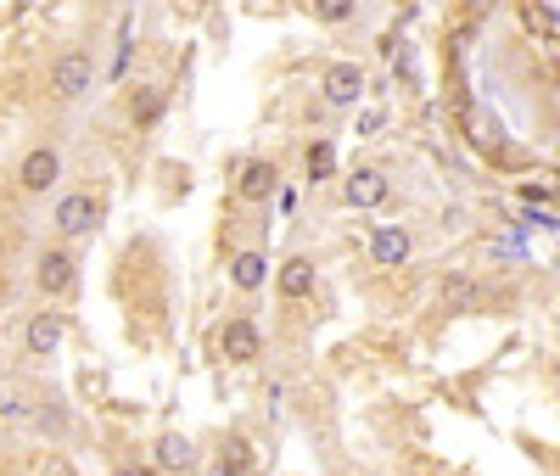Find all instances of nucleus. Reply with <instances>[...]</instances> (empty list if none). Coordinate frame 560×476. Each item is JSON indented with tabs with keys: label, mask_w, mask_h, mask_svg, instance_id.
<instances>
[{
	"label": "nucleus",
	"mask_w": 560,
	"mask_h": 476,
	"mask_svg": "<svg viewBox=\"0 0 560 476\" xmlns=\"http://www.w3.org/2000/svg\"><path fill=\"white\" fill-rule=\"evenodd\" d=\"M230 280H236L241 292H258L269 280V264H264V252H236V264H230Z\"/></svg>",
	"instance_id": "12"
},
{
	"label": "nucleus",
	"mask_w": 560,
	"mask_h": 476,
	"mask_svg": "<svg viewBox=\"0 0 560 476\" xmlns=\"http://www.w3.org/2000/svg\"><path fill=\"white\" fill-rule=\"evenodd\" d=\"M56 342H62V314H51V308H45V314H34V320H28V353H51Z\"/></svg>",
	"instance_id": "11"
},
{
	"label": "nucleus",
	"mask_w": 560,
	"mask_h": 476,
	"mask_svg": "<svg viewBox=\"0 0 560 476\" xmlns=\"http://www.w3.org/2000/svg\"><path fill=\"white\" fill-rule=\"evenodd\" d=\"M308 6H314L320 23H348L353 17V0H308Z\"/></svg>",
	"instance_id": "17"
},
{
	"label": "nucleus",
	"mask_w": 560,
	"mask_h": 476,
	"mask_svg": "<svg viewBox=\"0 0 560 476\" xmlns=\"http://www.w3.org/2000/svg\"><path fill=\"white\" fill-rule=\"evenodd\" d=\"M56 174H62V157H56L51 146H34V152L17 163V185H23V191H51Z\"/></svg>",
	"instance_id": "4"
},
{
	"label": "nucleus",
	"mask_w": 560,
	"mask_h": 476,
	"mask_svg": "<svg viewBox=\"0 0 560 476\" xmlns=\"http://www.w3.org/2000/svg\"><path fill=\"white\" fill-rule=\"evenodd\" d=\"M370 258H376L381 269L404 264V258H409V230H404V224H376V236H370Z\"/></svg>",
	"instance_id": "8"
},
{
	"label": "nucleus",
	"mask_w": 560,
	"mask_h": 476,
	"mask_svg": "<svg viewBox=\"0 0 560 476\" xmlns=\"http://www.w3.org/2000/svg\"><path fill=\"white\" fill-rule=\"evenodd\" d=\"M320 90H325V101H331V107H359V96H364V68H359V62H331V68H325V79H320Z\"/></svg>",
	"instance_id": "3"
},
{
	"label": "nucleus",
	"mask_w": 560,
	"mask_h": 476,
	"mask_svg": "<svg viewBox=\"0 0 560 476\" xmlns=\"http://www.w3.org/2000/svg\"><path fill=\"white\" fill-rule=\"evenodd\" d=\"M381 124H387V118H381V107H370V112H364V118H359V135H376Z\"/></svg>",
	"instance_id": "20"
},
{
	"label": "nucleus",
	"mask_w": 560,
	"mask_h": 476,
	"mask_svg": "<svg viewBox=\"0 0 560 476\" xmlns=\"http://www.w3.org/2000/svg\"><path fill=\"white\" fill-rule=\"evenodd\" d=\"M96 219H101V208L90 196H62V202H56V230H62V236H90Z\"/></svg>",
	"instance_id": "7"
},
{
	"label": "nucleus",
	"mask_w": 560,
	"mask_h": 476,
	"mask_svg": "<svg viewBox=\"0 0 560 476\" xmlns=\"http://www.w3.org/2000/svg\"><path fill=\"white\" fill-rule=\"evenodd\" d=\"M129 112H135V124H157V112H163V96H157V90H135Z\"/></svg>",
	"instance_id": "16"
},
{
	"label": "nucleus",
	"mask_w": 560,
	"mask_h": 476,
	"mask_svg": "<svg viewBox=\"0 0 560 476\" xmlns=\"http://www.w3.org/2000/svg\"><path fill=\"white\" fill-rule=\"evenodd\" d=\"M118 476H157V471H146V465H118Z\"/></svg>",
	"instance_id": "21"
},
{
	"label": "nucleus",
	"mask_w": 560,
	"mask_h": 476,
	"mask_svg": "<svg viewBox=\"0 0 560 476\" xmlns=\"http://www.w3.org/2000/svg\"><path fill=\"white\" fill-rule=\"evenodd\" d=\"M90 79H96V62H90L84 51H68V56H62V62L51 68V96H56V101H79L84 90H90Z\"/></svg>",
	"instance_id": "1"
},
{
	"label": "nucleus",
	"mask_w": 560,
	"mask_h": 476,
	"mask_svg": "<svg viewBox=\"0 0 560 476\" xmlns=\"http://www.w3.org/2000/svg\"><path fill=\"white\" fill-rule=\"evenodd\" d=\"M157 465H163V471H191V465H196V448H191V437L168 432L163 443H157Z\"/></svg>",
	"instance_id": "13"
},
{
	"label": "nucleus",
	"mask_w": 560,
	"mask_h": 476,
	"mask_svg": "<svg viewBox=\"0 0 560 476\" xmlns=\"http://www.w3.org/2000/svg\"><path fill=\"white\" fill-rule=\"evenodd\" d=\"M308 292H314V264H308V258H286V264H280V297H286V303H303Z\"/></svg>",
	"instance_id": "9"
},
{
	"label": "nucleus",
	"mask_w": 560,
	"mask_h": 476,
	"mask_svg": "<svg viewBox=\"0 0 560 476\" xmlns=\"http://www.w3.org/2000/svg\"><path fill=\"white\" fill-rule=\"evenodd\" d=\"M34 280H40V292H45V297H68V292H73V280H79V264H73V252H62V247L40 252V264H34Z\"/></svg>",
	"instance_id": "2"
},
{
	"label": "nucleus",
	"mask_w": 560,
	"mask_h": 476,
	"mask_svg": "<svg viewBox=\"0 0 560 476\" xmlns=\"http://www.w3.org/2000/svg\"><path fill=\"white\" fill-rule=\"evenodd\" d=\"M342 196H348V208H381V202L392 196V185H387L381 168H359V174H348Z\"/></svg>",
	"instance_id": "5"
},
{
	"label": "nucleus",
	"mask_w": 560,
	"mask_h": 476,
	"mask_svg": "<svg viewBox=\"0 0 560 476\" xmlns=\"http://www.w3.org/2000/svg\"><path fill=\"white\" fill-rule=\"evenodd\" d=\"M275 185H280L275 163H247V168H241V202H269Z\"/></svg>",
	"instance_id": "10"
},
{
	"label": "nucleus",
	"mask_w": 560,
	"mask_h": 476,
	"mask_svg": "<svg viewBox=\"0 0 560 476\" xmlns=\"http://www.w3.org/2000/svg\"><path fill=\"white\" fill-rule=\"evenodd\" d=\"M247 471H252V448H247V437H224L213 476H247Z\"/></svg>",
	"instance_id": "14"
},
{
	"label": "nucleus",
	"mask_w": 560,
	"mask_h": 476,
	"mask_svg": "<svg viewBox=\"0 0 560 476\" xmlns=\"http://www.w3.org/2000/svg\"><path fill=\"white\" fill-rule=\"evenodd\" d=\"M219 348H224V359L252 364L258 353H264V336H258V325H252V320H230V325L219 331Z\"/></svg>",
	"instance_id": "6"
},
{
	"label": "nucleus",
	"mask_w": 560,
	"mask_h": 476,
	"mask_svg": "<svg viewBox=\"0 0 560 476\" xmlns=\"http://www.w3.org/2000/svg\"><path fill=\"white\" fill-rule=\"evenodd\" d=\"M40 476H73V465H68V460H62V454H51V460H45V465H40Z\"/></svg>",
	"instance_id": "19"
},
{
	"label": "nucleus",
	"mask_w": 560,
	"mask_h": 476,
	"mask_svg": "<svg viewBox=\"0 0 560 476\" xmlns=\"http://www.w3.org/2000/svg\"><path fill=\"white\" fill-rule=\"evenodd\" d=\"M331 168H336V146L331 140H320V146H308V180L320 185V180H331Z\"/></svg>",
	"instance_id": "15"
},
{
	"label": "nucleus",
	"mask_w": 560,
	"mask_h": 476,
	"mask_svg": "<svg viewBox=\"0 0 560 476\" xmlns=\"http://www.w3.org/2000/svg\"><path fill=\"white\" fill-rule=\"evenodd\" d=\"M471 297H476V286H471V280H460V275H454V280H443V303H448V308H465Z\"/></svg>",
	"instance_id": "18"
}]
</instances>
